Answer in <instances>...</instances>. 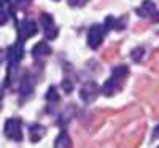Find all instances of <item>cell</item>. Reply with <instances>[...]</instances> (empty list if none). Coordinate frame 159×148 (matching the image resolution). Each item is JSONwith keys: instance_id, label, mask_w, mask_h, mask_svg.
<instances>
[{"instance_id": "cell-1", "label": "cell", "mask_w": 159, "mask_h": 148, "mask_svg": "<svg viewBox=\"0 0 159 148\" xmlns=\"http://www.w3.org/2000/svg\"><path fill=\"white\" fill-rule=\"evenodd\" d=\"M127 75H129L127 65H118L116 69H113L111 76H110L107 81L103 83V86L100 88V92L103 94V96H113V94H116V92L119 91V88H121V85H123V81L126 80Z\"/></svg>"}, {"instance_id": "cell-2", "label": "cell", "mask_w": 159, "mask_h": 148, "mask_svg": "<svg viewBox=\"0 0 159 148\" xmlns=\"http://www.w3.org/2000/svg\"><path fill=\"white\" fill-rule=\"evenodd\" d=\"M21 119L18 118H10L5 121V136L10 140H15V142H21L22 140V127H21Z\"/></svg>"}, {"instance_id": "cell-3", "label": "cell", "mask_w": 159, "mask_h": 148, "mask_svg": "<svg viewBox=\"0 0 159 148\" xmlns=\"http://www.w3.org/2000/svg\"><path fill=\"white\" fill-rule=\"evenodd\" d=\"M105 32H107L105 25H102V24L92 25V27L89 29V32H88V45H89L92 49L99 48V46L102 45V42H103Z\"/></svg>"}, {"instance_id": "cell-4", "label": "cell", "mask_w": 159, "mask_h": 148, "mask_svg": "<svg viewBox=\"0 0 159 148\" xmlns=\"http://www.w3.org/2000/svg\"><path fill=\"white\" fill-rule=\"evenodd\" d=\"M100 92V88L97 86V83L94 81H88L81 86V89H80V97H81L83 102L86 104H91L92 100H96V97L99 96Z\"/></svg>"}, {"instance_id": "cell-5", "label": "cell", "mask_w": 159, "mask_h": 148, "mask_svg": "<svg viewBox=\"0 0 159 148\" xmlns=\"http://www.w3.org/2000/svg\"><path fill=\"white\" fill-rule=\"evenodd\" d=\"M40 21H42V25H43V34L48 40H54L59 34V29L57 25L54 22V19H52L51 15H48V13H45V15H42V18H40Z\"/></svg>"}, {"instance_id": "cell-6", "label": "cell", "mask_w": 159, "mask_h": 148, "mask_svg": "<svg viewBox=\"0 0 159 148\" xmlns=\"http://www.w3.org/2000/svg\"><path fill=\"white\" fill-rule=\"evenodd\" d=\"M37 30H38L37 24H35L34 21H30V19H22V21L18 24V32H19L21 40H27V38H30L32 35L37 34Z\"/></svg>"}, {"instance_id": "cell-7", "label": "cell", "mask_w": 159, "mask_h": 148, "mask_svg": "<svg viewBox=\"0 0 159 148\" xmlns=\"http://www.w3.org/2000/svg\"><path fill=\"white\" fill-rule=\"evenodd\" d=\"M22 45L19 43V42H16L15 45H11L8 49H7V59H8V62H10V65L13 67V65H16L21 59H22Z\"/></svg>"}, {"instance_id": "cell-8", "label": "cell", "mask_w": 159, "mask_h": 148, "mask_svg": "<svg viewBox=\"0 0 159 148\" xmlns=\"http://www.w3.org/2000/svg\"><path fill=\"white\" fill-rule=\"evenodd\" d=\"M137 11V15L140 18H154L156 15V3L153 2V0H145V2L135 10Z\"/></svg>"}, {"instance_id": "cell-9", "label": "cell", "mask_w": 159, "mask_h": 148, "mask_svg": "<svg viewBox=\"0 0 159 148\" xmlns=\"http://www.w3.org/2000/svg\"><path fill=\"white\" fill-rule=\"evenodd\" d=\"M51 54V46L46 42H38L34 48H32V56L35 59H43L46 56Z\"/></svg>"}, {"instance_id": "cell-10", "label": "cell", "mask_w": 159, "mask_h": 148, "mask_svg": "<svg viewBox=\"0 0 159 148\" xmlns=\"http://www.w3.org/2000/svg\"><path fill=\"white\" fill-rule=\"evenodd\" d=\"M34 91V83H32V80L29 78V75H25L22 80H21V85H19V94H21V97H27L30 96Z\"/></svg>"}, {"instance_id": "cell-11", "label": "cell", "mask_w": 159, "mask_h": 148, "mask_svg": "<svg viewBox=\"0 0 159 148\" xmlns=\"http://www.w3.org/2000/svg\"><path fill=\"white\" fill-rule=\"evenodd\" d=\"M54 148H72V140L67 131H62L54 140Z\"/></svg>"}, {"instance_id": "cell-12", "label": "cell", "mask_w": 159, "mask_h": 148, "mask_svg": "<svg viewBox=\"0 0 159 148\" xmlns=\"http://www.w3.org/2000/svg\"><path fill=\"white\" fill-rule=\"evenodd\" d=\"M29 132H30V140L34 142V143H37V142H40L42 140V137L45 136V127L42 126V124H32L30 126V129H29Z\"/></svg>"}, {"instance_id": "cell-13", "label": "cell", "mask_w": 159, "mask_h": 148, "mask_svg": "<svg viewBox=\"0 0 159 148\" xmlns=\"http://www.w3.org/2000/svg\"><path fill=\"white\" fill-rule=\"evenodd\" d=\"M46 100H48L49 104L59 102V94H57V89H56L54 86H51V88L48 89V92H46Z\"/></svg>"}, {"instance_id": "cell-14", "label": "cell", "mask_w": 159, "mask_h": 148, "mask_svg": "<svg viewBox=\"0 0 159 148\" xmlns=\"http://www.w3.org/2000/svg\"><path fill=\"white\" fill-rule=\"evenodd\" d=\"M62 89H64V92H67V94H70L73 91V83L70 81L69 78H65L62 81Z\"/></svg>"}, {"instance_id": "cell-15", "label": "cell", "mask_w": 159, "mask_h": 148, "mask_svg": "<svg viewBox=\"0 0 159 148\" xmlns=\"http://www.w3.org/2000/svg\"><path fill=\"white\" fill-rule=\"evenodd\" d=\"M143 48H137V49H134V51H132V59H134L135 62H139L140 61V58L143 56Z\"/></svg>"}, {"instance_id": "cell-16", "label": "cell", "mask_w": 159, "mask_h": 148, "mask_svg": "<svg viewBox=\"0 0 159 148\" xmlns=\"http://www.w3.org/2000/svg\"><path fill=\"white\" fill-rule=\"evenodd\" d=\"M88 3V0H69V5L73 7V8H78V7H83Z\"/></svg>"}, {"instance_id": "cell-17", "label": "cell", "mask_w": 159, "mask_h": 148, "mask_svg": "<svg viewBox=\"0 0 159 148\" xmlns=\"http://www.w3.org/2000/svg\"><path fill=\"white\" fill-rule=\"evenodd\" d=\"M8 21V13L7 11H0V25H3Z\"/></svg>"}, {"instance_id": "cell-18", "label": "cell", "mask_w": 159, "mask_h": 148, "mask_svg": "<svg viewBox=\"0 0 159 148\" xmlns=\"http://www.w3.org/2000/svg\"><path fill=\"white\" fill-rule=\"evenodd\" d=\"M15 2L19 5V7H27L30 3V0H15Z\"/></svg>"}, {"instance_id": "cell-19", "label": "cell", "mask_w": 159, "mask_h": 148, "mask_svg": "<svg viewBox=\"0 0 159 148\" xmlns=\"http://www.w3.org/2000/svg\"><path fill=\"white\" fill-rule=\"evenodd\" d=\"M10 5V0H0V8H5Z\"/></svg>"}, {"instance_id": "cell-20", "label": "cell", "mask_w": 159, "mask_h": 148, "mask_svg": "<svg viewBox=\"0 0 159 148\" xmlns=\"http://www.w3.org/2000/svg\"><path fill=\"white\" fill-rule=\"evenodd\" d=\"M159 137V124L154 127V132H153V139H157Z\"/></svg>"}, {"instance_id": "cell-21", "label": "cell", "mask_w": 159, "mask_h": 148, "mask_svg": "<svg viewBox=\"0 0 159 148\" xmlns=\"http://www.w3.org/2000/svg\"><path fill=\"white\" fill-rule=\"evenodd\" d=\"M153 21H154V22H159V15H157V13H156V15H154V18H153Z\"/></svg>"}, {"instance_id": "cell-22", "label": "cell", "mask_w": 159, "mask_h": 148, "mask_svg": "<svg viewBox=\"0 0 159 148\" xmlns=\"http://www.w3.org/2000/svg\"><path fill=\"white\" fill-rule=\"evenodd\" d=\"M157 148H159V146H157Z\"/></svg>"}]
</instances>
